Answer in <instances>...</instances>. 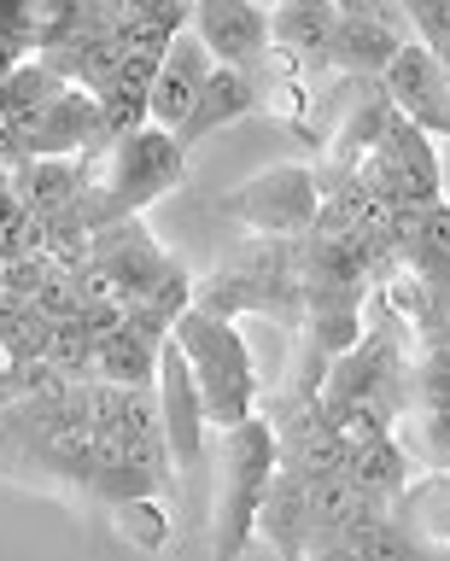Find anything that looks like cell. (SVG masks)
Returning <instances> with one entry per match:
<instances>
[{"label": "cell", "instance_id": "1", "mask_svg": "<svg viewBox=\"0 0 450 561\" xmlns=\"http://www.w3.org/2000/svg\"><path fill=\"white\" fill-rule=\"evenodd\" d=\"M187 170V147L159 123H141L124 140H100L82 152V210L94 228L117 217H141L152 199H164Z\"/></svg>", "mask_w": 450, "mask_h": 561}, {"label": "cell", "instance_id": "2", "mask_svg": "<svg viewBox=\"0 0 450 561\" xmlns=\"http://www.w3.org/2000/svg\"><path fill=\"white\" fill-rule=\"evenodd\" d=\"M211 456H217V520H211V550L217 561H240L257 543V508L269 497V480L281 468V438L275 421L257 410L234 427L211 433Z\"/></svg>", "mask_w": 450, "mask_h": 561}, {"label": "cell", "instance_id": "3", "mask_svg": "<svg viewBox=\"0 0 450 561\" xmlns=\"http://www.w3.org/2000/svg\"><path fill=\"white\" fill-rule=\"evenodd\" d=\"M170 333H176L182 357H187V368H194V380H199L211 433L257 415V403H264V380H257V357H252L246 333H240L229 316H211V310L187 305L182 322Z\"/></svg>", "mask_w": 450, "mask_h": 561}, {"label": "cell", "instance_id": "4", "mask_svg": "<svg viewBox=\"0 0 450 561\" xmlns=\"http://www.w3.org/2000/svg\"><path fill=\"white\" fill-rule=\"evenodd\" d=\"M322 210V175L316 164H269L246 175L234 193H222V217L240 222L246 234H281L299 240L316 228Z\"/></svg>", "mask_w": 450, "mask_h": 561}, {"label": "cell", "instance_id": "5", "mask_svg": "<svg viewBox=\"0 0 450 561\" xmlns=\"http://www.w3.org/2000/svg\"><path fill=\"white\" fill-rule=\"evenodd\" d=\"M170 263L176 257L147 234L141 217H117L106 228H94L89 263H82V287H89V298H124V305H135Z\"/></svg>", "mask_w": 450, "mask_h": 561}, {"label": "cell", "instance_id": "6", "mask_svg": "<svg viewBox=\"0 0 450 561\" xmlns=\"http://www.w3.org/2000/svg\"><path fill=\"white\" fill-rule=\"evenodd\" d=\"M159 415H164V438H170V456H176V473L182 485L199 480L205 456H211V415H205V398H199V380L187 368L176 333L164 340L159 351Z\"/></svg>", "mask_w": 450, "mask_h": 561}, {"label": "cell", "instance_id": "7", "mask_svg": "<svg viewBox=\"0 0 450 561\" xmlns=\"http://www.w3.org/2000/svg\"><path fill=\"white\" fill-rule=\"evenodd\" d=\"M12 129V152L19 158H42V152H89L100 140V94L82 82L54 88L36 112L7 117Z\"/></svg>", "mask_w": 450, "mask_h": 561}, {"label": "cell", "instance_id": "8", "mask_svg": "<svg viewBox=\"0 0 450 561\" xmlns=\"http://www.w3.org/2000/svg\"><path fill=\"white\" fill-rule=\"evenodd\" d=\"M194 30L222 65L257 70L264 77L275 47H269V7L264 0H194Z\"/></svg>", "mask_w": 450, "mask_h": 561}, {"label": "cell", "instance_id": "9", "mask_svg": "<svg viewBox=\"0 0 450 561\" xmlns=\"http://www.w3.org/2000/svg\"><path fill=\"white\" fill-rule=\"evenodd\" d=\"M380 88H386L397 112L415 117L422 129H432V135L450 129V82H445L439 53H432L422 35H409V42L392 53V65L380 70Z\"/></svg>", "mask_w": 450, "mask_h": 561}, {"label": "cell", "instance_id": "10", "mask_svg": "<svg viewBox=\"0 0 450 561\" xmlns=\"http://www.w3.org/2000/svg\"><path fill=\"white\" fill-rule=\"evenodd\" d=\"M374 158H380V170L392 175V187L404 193L409 205L445 199V187H439V135L422 129L415 117H404L397 105H392L386 129H380V140H374Z\"/></svg>", "mask_w": 450, "mask_h": 561}, {"label": "cell", "instance_id": "11", "mask_svg": "<svg viewBox=\"0 0 450 561\" xmlns=\"http://www.w3.org/2000/svg\"><path fill=\"white\" fill-rule=\"evenodd\" d=\"M211 65H217V53L205 47V35L194 24L176 30V42L164 47L159 77H152V88H147V117L159 123V129L176 135L187 123V112H194V100H199L205 77H211Z\"/></svg>", "mask_w": 450, "mask_h": 561}, {"label": "cell", "instance_id": "12", "mask_svg": "<svg viewBox=\"0 0 450 561\" xmlns=\"http://www.w3.org/2000/svg\"><path fill=\"white\" fill-rule=\"evenodd\" d=\"M257 105H264V77L257 70H240V65H211V77H205L199 88V100H194V112H187V123L176 129V140L187 152L199 147V140H211L217 129H229V123L240 117H252Z\"/></svg>", "mask_w": 450, "mask_h": 561}, {"label": "cell", "instance_id": "13", "mask_svg": "<svg viewBox=\"0 0 450 561\" xmlns=\"http://www.w3.org/2000/svg\"><path fill=\"white\" fill-rule=\"evenodd\" d=\"M334 0H275L269 7V47L275 59L292 70H327V47H334Z\"/></svg>", "mask_w": 450, "mask_h": 561}, {"label": "cell", "instance_id": "14", "mask_svg": "<svg viewBox=\"0 0 450 561\" xmlns=\"http://www.w3.org/2000/svg\"><path fill=\"white\" fill-rule=\"evenodd\" d=\"M392 520L404 526L409 550H422V556L450 550V468L409 473V485L392 497Z\"/></svg>", "mask_w": 450, "mask_h": 561}, {"label": "cell", "instance_id": "15", "mask_svg": "<svg viewBox=\"0 0 450 561\" xmlns=\"http://www.w3.org/2000/svg\"><path fill=\"white\" fill-rule=\"evenodd\" d=\"M257 543H269L275 556L310 550V480L299 468H275L269 497L257 508Z\"/></svg>", "mask_w": 450, "mask_h": 561}, {"label": "cell", "instance_id": "16", "mask_svg": "<svg viewBox=\"0 0 450 561\" xmlns=\"http://www.w3.org/2000/svg\"><path fill=\"white\" fill-rule=\"evenodd\" d=\"M404 42H409V30L386 24V18H351V12H339L334 47H327V70H334V77H380Z\"/></svg>", "mask_w": 450, "mask_h": 561}, {"label": "cell", "instance_id": "17", "mask_svg": "<svg viewBox=\"0 0 450 561\" xmlns=\"http://www.w3.org/2000/svg\"><path fill=\"white\" fill-rule=\"evenodd\" d=\"M12 187L30 210L59 217L82 199V152H42V158H19L12 164Z\"/></svg>", "mask_w": 450, "mask_h": 561}, {"label": "cell", "instance_id": "18", "mask_svg": "<svg viewBox=\"0 0 450 561\" xmlns=\"http://www.w3.org/2000/svg\"><path fill=\"white\" fill-rule=\"evenodd\" d=\"M159 351H164V340H152V333H141L135 322H124V328H112V333L94 340V368L89 375L117 380V386H152L159 380Z\"/></svg>", "mask_w": 450, "mask_h": 561}, {"label": "cell", "instance_id": "19", "mask_svg": "<svg viewBox=\"0 0 450 561\" xmlns=\"http://www.w3.org/2000/svg\"><path fill=\"white\" fill-rule=\"evenodd\" d=\"M422 468L409 456V445L397 433H380V438H362V445L351 450V480L362 491H380V497H397V491L409 485V473Z\"/></svg>", "mask_w": 450, "mask_h": 561}, {"label": "cell", "instance_id": "20", "mask_svg": "<svg viewBox=\"0 0 450 561\" xmlns=\"http://www.w3.org/2000/svg\"><path fill=\"white\" fill-rule=\"evenodd\" d=\"M187 305H194V275H187L182 263H170V270L129 305V322L141 333H152V340H170V328L182 322Z\"/></svg>", "mask_w": 450, "mask_h": 561}, {"label": "cell", "instance_id": "21", "mask_svg": "<svg viewBox=\"0 0 450 561\" xmlns=\"http://www.w3.org/2000/svg\"><path fill=\"white\" fill-rule=\"evenodd\" d=\"M54 88H65V77L54 65L42 59V53H24L19 65L0 77V117H24V112H36V105L54 94Z\"/></svg>", "mask_w": 450, "mask_h": 561}, {"label": "cell", "instance_id": "22", "mask_svg": "<svg viewBox=\"0 0 450 561\" xmlns=\"http://www.w3.org/2000/svg\"><path fill=\"white\" fill-rule=\"evenodd\" d=\"M47 363H54L59 375H71V380H89V368H94V333H89V322H82V316H65V322H54Z\"/></svg>", "mask_w": 450, "mask_h": 561}, {"label": "cell", "instance_id": "23", "mask_svg": "<svg viewBox=\"0 0 450 561\" xmlns=\"http://www.w3.org/2000/svg\"><path fill=\"white\" fill-rule=\"evenodd\" d=\"M141 123H152L141 88H129V82L100 88V140H124L129 129H141ZM100 140H94V147H100Z\"/></svg>", "mask_w": 450, "mask_h": 561}, {"label": "cell", "instance_id": "24", "mask_svg": "<svg viewBox=\"0 0 450 561\" xmlns=\"http://www.w3.org/2000/svg\"><path fill=\"white\" fill-rule=\"evenodd\" d=\"M334 12H351V18H386V24H397V30H409V35H415L409 12H404V0H334Z\"/></svg>", "mask_w": 450, "mask_h": 561}, {"label": "cell", "instance_id": "25", "mask_svg": "<svg viewBox=\"0 0 450 561\" xmlns=\"http://www.w3.org/2000/svg\"><path fill=\"white\" fill-rule=\"evenodd\" d=\"M439 187H445V205H450V129L439 135Z\"/></svg>", "mask_w": 450, "mask_h": 561}, {"label": "cell", "instance_id": "26", "mask_svg": "<svg viewBox=\"0 0 450 561\" xmlns=\"http://www.w3.org/2000/svg\"><path fill=\"white\" fill-rule=\"evenodd\" d=\"M432 53H439V65H445V82H450V35H445V42L432 47Z\"/></svg>", "mask_w": 450, "mask_h": 561}, {"label": "cell", "instance_id": "27", "mask_svg": "<svg viewBox=\"0 0 450 561\" xmlns=\"http://www.w3.org/2000/svg\"><path fill=\"white\" fill-rule=\"evenodd\" d=\"M264 7H275V0H264Z\"/></svg>", "mask_w": 450, "mask_h": 561}]
</instances>
